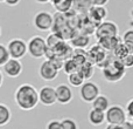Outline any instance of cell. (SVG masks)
<instances>
[{
	"instance_id": "30bf717a",
	"label": "cell",
	"mask_w": 133,
	"mask_h": 129,
	"mask_svg": "<svg viewBox=\"0 0 133 129\" xmlns=\"http://www.w3.org/2000/svg\"><path fill=\"white\" fill-rule=\"evenodd\" d=\"M22 72H23V64L20 60H16V59L11 58L2 66V73L12 79L19 78L22 74Z\"/></svg>"
},
{
	"instance_id": "4fadbf2b",
	"label": "cell",
	"mask_w": 133,
	"mask_h": 129,
	"mask_svg": "<svg viewBox=\"0 0 133 129\" xmlns=\"http://www.w3.org/2000/svg\"><path fill=\"white\" fill-rule=\"evenodd\" d=\"M56 90V101L60 104H69L72 101V90H71L70 86L62 83V85H58L57 87H55Z\"/></svg>"
},
{
	"instance_id": "484cf974",
	"label": "cell",
	"mask_w": 133,
	"mask_h": 129,
	"mask_svg": "<svg viewBox=\"0 0 133 129\" xmlns=\"http://www.w3.org/2000/svg\"><path fill=\"white\" fill-rule=\"evenodd\" d=\"M61 127L62 129H79L77 121L71 118H64L61 120Z\"/></svg>"
},
{
	"instance_id": "ac0fdd59",
	"label": "cell",
	"mask_w": 133,
	"mask_h": 129,
	"mask_svg": "<svg viewBox=\"0 0 133 129\" xmlns=\"http://www.w3.org/2000/svg\"><path fill=\"white\" fill-rule=\"evenodd\" d=\"M91 106H92V108H95V109H98V110H102V112H106L109 107L111 106L110 99H109L106 95L99 94L98 96L94 100V102L91 103Z\"/></svg>"
},
{
	"instance_id": "603a6c76",
	"label": "cell",
	"mask_w": 133,
	"mask_h": 129,
	"mask_svg": "<svg viewBox=\"0 0 133 129\" xmlns=\"http://www.w3.org/2000/svg\"><path fill=\"white\" fill-rule=\"evenodd\" d=\"M90 44V38L88 37V35H77L76 38H74V39H71V45H72L74 47H76V48H85V47H88Z\"/></svg>"
},
{
	"instance_id": "7bdbcfd3",
	"label": "cell",
	"mask_w": 133,
	"mask_h": 129,
	"mask_svg": "<svg viewBox=\"0 0 133 129\" xmlns=\"http://www.w3.org/2000/svg\"><path fill=\"white\" fill-rule=\"evenodd\" d=\"M51 1H53V0H50V2H51Z\"/></svg>"
},
{
	"instance_id": "277c9868",
	"label": "cell",
	"mask_w": 133,
	"mask_h": 129,
	"mask_svg": "<svg viewBox=\"0 0 133 129\" xmlns=\"http://www.w3.org/2000/svg\"><path fill=\"white\" fill-rule=\"evenodd\" d=\"M33 25L40 32H49L54 26V15L48 11H40L33 18Z\"/></svg>"
},
{
	"instance_id": "3957f363",
	"label": "cell",
	"mask_w": 133,
	"mask_h": 129,
	"mask_svg": "<svg viewBox=\"0 0 133 129\" xmlns=\"http://www.w3.org/2000/svg\"><path fill=\"white\" fill-rule=\"evenodd\" d=\"M47 41L41 35H34L27 41V51L32 58L41 59L46 56L47 53Z\"/></svg>"
},
{
	"instance_id": "5b68a950",
	"label": "cell",
	"mask_w": 133,
	"mask_h": 129,
	"mask_svg": "<svg viewBox=\"0 0 133 129\" xmlns=\"http://www.w3.org/2000/svg\"><path fill=\"white\" fill-rule=\"evenodd\" d=\"M127 120L126 110L119 104H113L108 108L105 112V122L108 125L120 126L123 122Z\"/></svg>"
},
{
	"instance_id": "9a60e30c",
	"label": "cell",
	"mask_w": 133,
	"mask_h": 129,
	"mask_svg": "<svg viewBox=\"0 0 133 129\" xmlns=\"http://www.w3.org/2000/svg\"><path fill=\"white\" fill-rule=\"evenodd\" d=\"M122 42H123V40L119 35H117V37H108V38L98 39L99 46L103 47L105 51H109V52H113L116 47H117L119 44H122Z\"/></svg>"
},
{
	"instance_id": "1f68e13d",
	"label": "cell",
	"mask_w": 133,
	"mask_h": 129,
	"mask_svg": "<svg viewBox=\"0 0 133 129\" xmlns=\"http://www.w3.org/2000/svg\"><path fill=\"white\" fill-rule=\"evenodd\" d=\"M92 6H106L109 0H91Z\"/></svg>"
},
{
	"instance_id": "8992f818",
	"label": "cell",
	"mask_w": 133,
	"mask_h": 129,
	"mask_svg": "<svg viewBox=\"0 0 133 129\" xmlns=\"http://www.w3.org/2000/svg\"><path fill=\"white\" fill-rule=\"evenodd\" d=\"M7 49H8L9 56L12 59H16V60H21L28 54L27 51V42L23 39L20 38H14L11 39L7 42Z\"/></svg>"
},
{
	"instance_id": "44dd1931",
	"label": "cell",
	"mask_w": 133,
	"mask_h": 129,
	"mask_svg": "<svg viewBox=\"0 0 133 129\" xmlns=\"http://www.w3.org/2000/svg\"><path fill=\"white\" fill-rule=\"evenodd\" d=\"M92 7L91 0H74V7L75 11L79 13H88L89 9Z\"/></svg>"
},
{
	"instance_id": "83f0119b",
	"label": "cell",
	"mask_w": 133,
	"mask_h": 129,
	"mask_svg": "<svg viewBox=\"0 0 133 129\" xmlns=\"http://www.w3.org/2000/svg\"><path fill=\"white\" fill-rule=\"evenodd\" d=\"M122 40L124 44H131L133 45V28H130V30L125 31V33L123 34Z\"/></svg>"
},
{
	"instance_id": "ffe728a7",
	"label": "cell",
	"mask_w": 133,
	"mask_h": 129,
	"mask_svg": "<svg viewBox=\"0 0 133 129\" xmlns=\"http://www.w3.org/2000/svg\"><path fill=\"white\" fill-rule=\"evenodd\" d=\"M68 82L71 87L77 88V87H81V86L85 82V79H84V76L82 75V73H81L79 71H77L71 74H68Z\"/></svg>"
},
{
	"instance_id": "74e56055",
	"label": "cell",
	"mask_w": 133,
	"mask_h": 129,
	"mask_svg": "<svg viewBox=\"0 0 133 129\" xmlns=\"http://www.w3.org/2000/svg\"><path fill=\"white\" fill-rule=\"evenodd\" d=\"M129 26H130V27H131V28H133V20H132V19L129 21Z\"/></svg>"
},
{
	"instance_id": "8d00e7d4",
	"label": "cell",
	"mask_w": 133,
	"mask_h": 129,
	"mask_svg": "<svg viewBox=\"0 0 133 129\" xmlns=\"http://www.w3.org/2000/svg\"><path fill=\"white\" fill-rule=\"evenodd\" d=\"M2 82H4V73H1L0 71V87L2 86Z\"/></svg>"
},
{
	"instance_id": "7c38bea8",
	"label": "cell",
	"mask_w": 133,
	"mask_h": 129,
	"mask_svg": "<svg viewBox=\"0 0 133 129\" xmlns=\"http://www.w3.org/2000/svg\"><path fill=\"white\" fill-rule=\"evenodd\" d=\"M88 61L94 63L95 66H99V64H105L106 62V51L101 47L98 44L92 46L88 52Z\"/></svg>"
},
{
	"instance_id": "d6a6232c",
	"label": "cell",
	"mask_w": 133,
	"mask_h": 129,
	"mask_svg": "<svg viewBox=\"0 0 133 129\" xmlns=\"http://www.w3.org/2000/svg\"><path fill=\"white\" fill-rule=\"evenodd\" d=\"M120 129H133V125H132V121H125V122H123L122 125L119 126Z\"/></svg>"
},
{
	"instance_id": "ba28073f",
	"label": "cell",
	"mask_w": 133,
	"mask_h": 129,
	"mask_svg": "<svg viewBox=\"0 0 133 129\" xmlns=\"http://www.w3.org/2000/svg\"><path fill=\"white\" fill-rule=\"evenodd\" d=\"M117 35H119V27L113 21L104 20L95 28V37L97 38V40L108 37H117Z\"/></svg>"
},
{
	"instance_id": "9c48e42d",
	"label": "cell",
	"mask_w": 133,
	"mask_h": 129,
	"mask_svg": "<svg viewBox=\"0 0 133 129\" xmlns=\"http://www.w3.org/2000/svg\"><path fill=\"white\" fill-rule=\"evenodd\" d=\"M60 69L56 68V66L50 60L46 59L42 61L39 67V76L44 81H54L58 76Z\"/></svg>"
},
{
	"instance_id": "f1b7e54d",
	"label": "cell",
	"mask_w": 133,
	"mask_h": 129,
	"mask_svg": "<svg viewBox=\"0 0 133 129\" xmlns=\"http://www.w3.org/2000/svg\"><path fill=\"white\" fill-rule=\"evenodd\" d=\"M123 62V64H124V67L125 68H132L133 67V54L132 53H130V54H127L125 58H123L122 60H120Z\"/></svg>"
},
{
	"instance_id": "d590c367",
	"label": "cell",
	"mask_w": 133,
	"mask_h": 129,
	"mask_svg": "<svg viewBox=\"0 0 133 129\" xmlns=\"http://www.w3.org/2000/svg\"><path fill=\"white\" fill-rule=\"evenodd\" d=\"M35 1L39 4H48V2H50V0H35Z\"/></svg>"
},
{
	"instance_id": "4dcf8cb0",
	"label": "cell",
	"mask_w": 133,
	"mask_h": 129,
	"mask_svg": "<svg viewBox=\"0 0 133 129\" xmlns=\"http://www.w3.org/2000/svg\"><path fill=\"white\" fill-rule=\"evenodd\" d=\"M126 114H127V118L132 119L133 120V97L131 100H129V102H127L126 104Z\"/></svg>"
},
{
	"instance_id": "2e32d148",
	"label": "cell",
	"mask_w": 133,
	"mask_h": 129,
	"mask_svg": "<svg viewBox=\"0 0 133 129\" xmlns=\"http://www.w3.org/2000/svg\"><path fill=\"white\" fill-rule=\"evenodd\" d=\"M88 121H89L90 125L95 126V127H99V126L104 125V122H105V112L91 108L89 114H88Z\"/></svg>"
},
{
	"instance_id": "f546056e",
	"label": "cell",
	"mask_w": 133,
	"mask_h": 129,
	"mask_svg": "<svg viewBox=\"0 0 133 129\" xmlns=\"http://www.w3.org/2000/svg\"><path fill=\"white\" fill-rule=\"evenodd\" d=\"M46 129H62L61 127V120H50L47 122Z\"/></svg>"
},
{
	"instance_id": "52a82bcc",
	"label": "cell",
	"mask_w": 133,
	"mask_h": 129,
	"mask_svg": "<svg viewBox=\"0 0 133 129\" xmlns=\"http://www.w3.org/2000/svg\"><path fill=\"white\" fill-rule=\"evenodd\" d=\"M99 94H101V88L94 81L88 80L79 87V97L85 103H92Z\"/></svg>"
},
{
	"instance_id": "8fae6325",
	"label": "cell",
	"mask_w": 133,
	"mask_h": 129,
	"mask_svg": "<svg viewBox=\"0 0 133 129\" xmlns=\"http://www.w3.org/2000/svg\"><path fill=\"white\" fill-rule=\"evenodd\" d=\"M39 102L46 107H50L56 102V90L53 86H43L39 90Z\"/></svg>"
},
{
	"instance_id": "b9f144b4",
	"label": "cell",
	"mask_w": 133,
	"mask_h": 129,
	"mask_svg": "<svg viewBox=\"0 0 133 129\" xmlns=\"http://www.w3.org/2000/svg\"><path fill=\"white\" fill-rule=\"evenodd\" d=\"M132 125H133V120H132Z\"/></svg>"
},
{
	"instance_id": "5bb4252c",
	"label": "cell",
	"mask_w": 133,
	"mask_h": 129,
	"mask_svg": "<svg viewBox=\"0 0 133 129\" xmlns=\"http://www.w3.org/2000/svg\"><path fill=\"white\" fill-rule=\"evenodd\" d=\"M108 8L105 6H92L91 8L88 12V16H89V20L92 24H98L103 22L104 20H106L108 18Z\"/></svg>"
},
{
	"instance_id": "60d3db41",
	"label": "cell",
	"mask_w": 133,
	"mask_h": 129,
	"mask_svg": "<svg viewBox=\"0 0 133 129\" xmlns=\"http://www.w3.org/2000/svg\"><path fill=\"white\" fill-rule=\"evenodd\" d=\"M0 2H5V0H0Z\"/></svg>"
},
{
	"instance_id": "4316f807",
	"label": "cell",
	"mask_w": 133,
	"mask_h": 129,
	"mask_svg": "<svg viewBox=\"0 0 133 129\" xmlns=\"http://www.w3.org/2000/svg\"><path fill=\"white\" fill-rule=\"evenodd\" d=\"M9 59H11V56H9L7 46L4 44H0V67L4 66Z\"/></svg>"
},
{
	"instance_id": "e575fe53",
	"label": "cell",
	"mask_w": 133,
	"mask_h": 129,
	"mask_svg": "<svg viewBox=\"0 0 133 129\" xmlns=\"http://www.w3.org/2000/svg\"><path fill=\"white\" fill-rule=\"evenodd\" d=\"M105 129H120L119 126H116V125H108L105 127Z\"/></svg>"
},
{
	"instance_id": "ab89813d",
	"label": "cell",
	"mask_w": 133,
	"mask_h": 129,
	"mask_svg": "<svg viewBox=\"0 0 133 129\" xmlns=\"http://www.w3.org/2000/svg\"><path fill=\"white\" fill-rule=\"evenodd\" d=\"M1 34H2V30H1V26H0V38H1Z\"/></svg>"
},
{
	"instance_id": "7a4b0ae2",
	"label": "cell",
	"mask_w": 133,
	"mask_h": 129,
	"mask_svg": "<svg viewBox=\"0 0 133 129\" xmlns=\"http://www.w3.org/2000/svg\"><path fill=\"white\" fill-rule=\"evenodd\" d=\"M102 73H103V78L105 81L116 83L125 76L126 68L118 59H108L104 67H102Z\"/></svg>"
},
{
	"instance_id": "7402d4cb",
	"label": "cell",
	"mask_w": 133,
	"mask_h": 129,
	"mask_svg": "<svg viewBox=\"0 0 133 129\" xmlns=\"http://www.w3.org/2000/svg\"><path fill=\"white\" fill-rule=\"evenodd\" d=\"M79 72L82 73V75L84 76L85 81L89 80V79L92 78V75H94V72H95V64L91 63L90 61H85L84 63L82 64V66L79 67Z\"/></svg>"
},
{
	"instance_id": "cb8c5ba5",
	"label": "cell",
	"mask_w": 133,
	"mask_h": 129,
	"mask_svg": "<svg viewBox=\"0 0 133 129\" xmlns=\"http://www.w3.org/2000/svg\"><path fill=\"white\" fill-rule=\"evenodd\" d=\"M79 67L81 66L76 62V60L72 58L66 59L64 61V63H63V69H64V72L66 74H71V73H74V72L79 71Z\"/></svg>"
},
{
	"instance_id": "d4e9b609",
	"label": "cell",
	"mask_w": 133,
	"mask_h": 129,
	"mask_svg": "<svg viewBox=\"0 0 133 129\" xmlns=\"http://www.w3.org/2000/svg\"><path fill=\"white\" fill-rule=\"evenodd\" d=\"M127 54H130V52H129V49H127V47L125 46L124 42L119 44L115 48V51H113V55H115V58L118 59V60H122V59L125 58Z\"/></svg>"
},
{
	"instance_id": "d6986e66",
	"label": "cell",
	"mask_w": 133,
	"mask_h": 129,
	"mask_svg": "<svg viewBox=\"0 0 133 129\" xmlns=\"http://www.w3.org/2000/svg\"><path fill=\"white\" fill-rule=\"evenodd\" d=\"M12 119V112L9 107L5 103L0 102V127L8 125Z\"/></svg>"
},
{
	"instance_id": "f35d334b",
	"label": "cell",
	"mask_w": 133,
	"mask_h": 129,
	"mask_svg": "<svg viewBox=\"0 0 133 129\" xmlns=\"http://www.w3.org/2000/svg\"><path fill=\"white\" fill-rule=\"evenodd\" d=\"M130 16H131V19L133 20V7H132V9L130 11Z\"/></svg>"
},
{
	"instance_id": "e0dca14e",
	"label": "cell",
	"mask_w": 133,
	"mask_h": 129,
	"mask_svg": "<svg viewBox=\"0 0 133 129\" xmlns=\"http://www.w3.org/2000/svg\"><path fill=\"white\" fill-rule=\"evenodd\" d=\"M51 5L60 14H66L74 7V0H53Z\"/></svg>"
},
{
	"instance_id": "836d02e7",
	"label": "cell",
	"mask_w": 133,
	"mask_h": 129,
	"mask_svg": "<svg viewBox=\"0 0 133 129\" xmlns=\"http://www.w3.org/2000/svg\"><path fill=\"white\" fill-rule=\"evenodd\" d=\"M21 0H5V4L8 5V6H16V5L20 4Z\"/></svg>"
},
{
	"instance_id": "6da1fadb",
	"label": "cell",
	"mask_w": 133,
	"mask_h": 129,
	"mask_svg": "<svg viewBox=\"0 0 133 129\" xmlns=\"http://www.w3.org/2000/svg\"><path fill=\"white\" fill-rule=\"evenodd\" d=\"M14 102L21 110H33L39 104V90L29 83L20 85L14 92Z\"/></svg>"
}]
</instances>
